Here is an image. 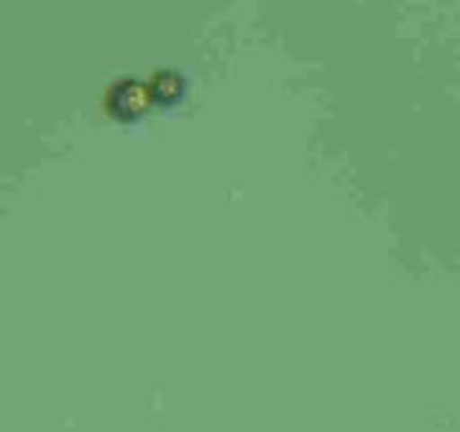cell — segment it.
<instances>
[{"label": "cell", "mask_w": 460, "mask_h": 432, "mask_svg": "<svg viewBox=\"0 0 460 432\" xmlns=\"http://www.w3.org/2000/svg\"><path fill=\"white\" fill-rule=\"evenodd\" d=\"M151 105H154L151 84L141 83V80H120L108 93V110H111V116L123 123L138 120Z\"/></svg>", "instance_id": "6da1fadb"}, {"label": "cell", "mask_w": 460, "mask_h": 432, "mask_svg": "<svg viewBox=\"0 0 460 432\" xmlns=\"http://www.w3.org/2000/svg\"><path fill=\"white\" fill-rule=\"evenodd\" d=\"M184 95V80H181L177 72H159L154 80H151V98L154 105H177Z\"/></svg>", "instance_id": "7a4b0ae2"}]
</instances>
